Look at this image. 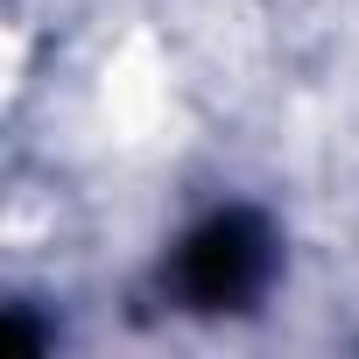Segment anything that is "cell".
I'll return each mask as SVG.
<instances>
[{
    "instance_id": "6da1fadb",
    "label": "cell",
    "mask_w": 359,
    "mask_h": 359,
    "mask_svg": "<svg viewBox=\"0 0 359 359\" xmlns=\"http://www.w3.org/2000/svg\"><path fill=\"white\" fill-rule=\"evenodd\" d=\"M99 120L113 141H148L169 120V57L155 36H127L99 71Z\"/></svg>"
}]
</instances>
